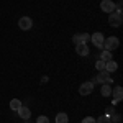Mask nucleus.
<instances>
[{
    "instance_id": "obj_22",
    "label": "nucleus",
    "mask_w": 123,
    "mask_h": 123,
    "mask_svg": "<svg viewBox=\"0 0 123 123\" xmlns=\"http://www.w3.org/2000/svg\"><path fill=\"white\" fill-rule=\"evenodd\" d=\"M113 122L115 123H120V122H122V115H120V113H113Z\"/></svg>"
},
{
    "instance_id": "obj_3",
    "label": "nucleus",
    "mask_w": 123,
    "mask_h": 123,
    "mask_svg": "<svg viewBox=\"0 0 123 123\" xmlns=\"http://www.w3.org/2000/svg\"><path fill=\"white\" fill-rule=\"evenodd\" d=\"M104 39L105 36L102 35V33H94V35H90V41L94 43V46L95 48H98V49H104Z\"/></svg>"
},
{
    "instance_id": "obj_1",
    "label": "nucleus",
    "mask_w": 123,
    "mask_h": 123,
    "mask_svg": "<svg viewBox=\"0 0 123 123\" xmlns=\"http://www.w3.org/2000/svg\"><path fill=\"white\" fill-rule=\"evenodd\" d=\"M120 46V39L117 36H108L104 39V49L105 51H115L117 48Z\"/></svg>"
},
{
    "instance_id": "obj_12",
    "label": "nucleus",
    "mask_w": 123,
    "mask_h": 123,
    "mask_svg": "<svg viewBox=\"0 0 123 123\" xmlns=\"http://www.w3.org/2000/svg\"><path fill=\"white\" fill-rule=\"evenodd\" d=\"M117 69H118V64L115 62L113 59H112V61H107V62H105V71H108L110 74H113Z\"/></svg>"
},
{
    "instance_id": "obj_11",
    "label": "nucleus",
    "mask_w": 123,
    "mask_h": 123,
    "mask_svg": "<svg viewBox=\"0 0 123 123\" xmlns=\"http://www.w3.org/2000/svg\"><path fill=\"white\" fill-rule=\"evenodd\" d=\"M76 53L79 56H89V46H87V43H82V44H76Z\"/></svg>"
},
{
    "instance_id": "obj_17",
    "label": "nucleus",
    "mask_w": 123,
    "mask_h": 123,
    "mask_svg": "<svg viewBox=\"0 0 123 123\" xmlns=\"http://www.w3.org/2000/svg\"><path fill=\"white\" fill-rule=\"evenodd\" d=\"M95 123H112V118L107 117V115H100V117L95 120Z\"/></svg>"
},
{
    "instance_id": "obj_9",
    "label": "nucleus",
    "mask_w": 123,
    "mask_h": 123,
    "mask_svg": "<svg viewBox=\"0 0 123 123\" xmlns=\"http://www.w3.org/2000/svg\"><path fill=\"white\" fill-rule=\"evenodd\" d=\"M112 94H113V104L112 105H117L118 102H122V98H123V89H122V85H117V87H112Z\"/></svg>"
},
{
    "instance_id": "obj_6",
    "label": "nucleus",
    "mask_w": 123,
    "mask_h": 123,
    "mask_svg": "<svg viewBox=\"0 0 123 123\" xmlns=\"http://www.w3.org/2000/svg\"><path fill=\"white\" fill-rule=\"evenodd\" d=\"M18 26L20 30H23V31H28V30L33 28V20L30 18V17H21L18 20Z\"/></svg>"
},
{
    "instance_id": "obj_10",
    "label": "nucleus",
    "mask_w": 123,
    "mask_h": 123,
    "mask_svg": "<svg viewBox=\"0 0 123 123\" xmlns=\"http://www.w3.org/2000/svg\"><path fill=\"white\" fill-rule=\"evenodd\" d=\"M17 113H18V117L21 118V120H30V117H31V110H30L28 107H20L18 110H17Z\"/></svg>"
},
{
    "instance_id": "obj_19",
    "label": "nucleus",
    "mask_w": 123,
    "mask_h": 123,
    "mask_svg": "<svg viewBox=\"0 0 123 123\" xmlns=\"http://www.w3.org/2000/svg\"><path fill=\"white\" fill-rule=\"evenodd\" d=\"M95 67H97V71H104V69H105V61L98 59V61L95 62Z\"/></svg>"
},
{
    "instance_id": "obj_15",
    "label": "nucleus",
    "mask_w": 123,
    "mask_h": 123,
    "mask_svg": "<svg viewBox=\"0 0 123 123\" xmlns=\"http://www.w3.org/2000/svg\"><path fill=\"white\" fill-rule=\"evenodd\" d=\"M20 107H21V100H18V98H12V100H10V108H12L13 112H17Z\"/></svg>"
},
{
    "instance_id": "obj_16",
    "label": "nucleus",
    "mask_w": 123,
    "mask_h": 123,
    "mask_svg": "<svg viewBox=\"0 0 123 123\" xmlns=\"http://www.w3.org/2000/svg\"><path fill=\"white\" fill-rule=\"evenodd\" d=\"M100 59H102V61H105V62H107V61H112V59H113V56H112V51H102V53H100Z\"/></svg>"
},
{
    "instance_id": "obj_8",
    "label": "nucleus",
    "mask_w": 123,
    "mask_h": 123,
    "mask_svg": "<svg viewBox=\"0 0 123 123\" xmlns=\"http://www.w3.org/2000/svg\"><path fill=\"white\" fill-rule=\"evenodd\" d=\"M72 41H74V44L89 43V41H90V35H89V33H77V35L72 36Z\"/></svg>"
},
{
    "instance_id": "obj_20",
    "label": "nucleus",
    "mask_w": 123,
    "mask_h": 123,
    "mask_svg": "<svg viewBox=\"0 0 123 123\" xmlns=\"http://www.w3.org/2000/svg\"><path fill=\"white\" fill-rule=\"evenodd\" d=\"M113 113H115L113 105H112V107H107V108H105V115H107V117H112Z\"/></svg>"
},
{
    "instance_id": "obj_13",
    "label": "nucleus",
    "mask_w": 123,
    "mask_h": 123,
    "mask_svg": "<svg viewBox=\"0 0 123 123\" xmlns=\"http://www.w3.org/2000/svg\"><path fill=\"white\" fill-rule=\"evenodd\" d=\"M100 92H102L104 97H110V95H112V85H110V84H102Z\"/></svg>"
},
{
    "instance_id": "obj_21",
    "label": "nucleus",
    "mask_w": 123,
    "mask_h": 123,
    "mask_svg": "<svg viewBox=\"0 0 123 123\" xmlns=\"http://www.w3.org/2000/svg\"><path fill=\"white\" fill-rule=\"evenodd\" d=\"M80 123H95V118H92V117H85Z\"/></svg>"
},
{
    "instance_id": "obj_5",
    "label": "nucleus",
    "mask_w": 123,
    "mask_h": 123,
    "mask_svg": "<svg viewBox=\"0 0 123 123\" xmlns=\"http://www.w3.org/2000/svg\"><path fill=\"white\" fill-rule=\"evenodd\" d=\"M97 80L100 82V84H112V74L108 72V71H98V76H97Z\"/></svg>"
},
{
    "instance_id": "obj_4",
    "label": "nucleus",
    "mask_w": 123,
    "mask_h": 123,
    "mask_svg": "<svg viewBox=\"0 0 123 123\" xmlns=\"http://www.w3.org/2000/svg\"><path fill=\"white\" fill-rule=\"evenodd\" d=\"M92 92H94V82L92 80H87L84 84H80V87H79V94L80 95H90Z\"/></svg>"
},
{
    "instance_id": "obj_2",
    "label": "nucleus",
    "mask_w": 123,
    "mask_h": 123,
    "mask_svg": "<svg viewBox=\"0 0 123 123\" xmlns=\"http://www.w3.org/2000/svg\"><path fill=\"white\" fill-rule=\"evenodd\" d=\"M122 23H123V17L120 15V13H117V12H112V13H108V25H110V26H113V28H118Z\"/></svg>"
},
{
    "instance_id": "obj_18",
    "label": "nucleus",
    "mask_w": 123,
    "mask_h": 123,
    "mask_svg": "<svg viewBox=\"0 0 123 123\" xmlns=\"http://www.w3.org/2000/svg\"><path fill=\"white\" fill-rule=\"evenodd\" d=\"M36 123H51V122H49V118H48L46 115H39L38 118H36Z\"/></svg>"
},
{
    "instance_id": "obj_7",
    "label": "nucleus",
    "mask_w": 123,
    "mask_h": 123,
    "mask_svg": "<svg viewBox=\"0 0 123 123\" xmlns=\"http://www.w3.org/2000/svg\"><path fill=\"white\" fill-rule=\"evenodd\" d=\"M100 10L105 12V13L115 12V2L113 0H102V2H100Z\"/></svg>"
},
{
    "instance_id": "obj_14",
    "label": "nucleus",
    "mask_w": 123,
    "mask_h": 123,
    "mask_svg": "<svg viewBox=\"0 0 123 123\" xmlns=\"http://www.w3.org/2000/svg\"><path fill=\"white\" fill-rule=\"evenodd\" d=\"M56 123H69V117H67V113H64V112L57 113L56 115Z\"/></svg>"
}]
</instances>
